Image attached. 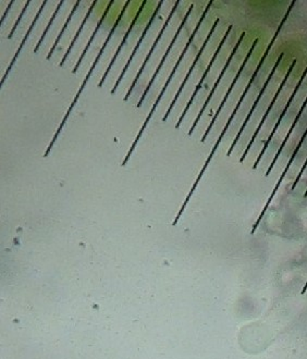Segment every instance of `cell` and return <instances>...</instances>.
<instances>
[{
    "mask_svg": "<svg viewBox=\"0 0 307 359\" xmlns=\"http://www.w3.org/2000/svg\"><path fill=\"white\" fill-rule=\"evenodd\" d=\"M159 1H142L141 7H139V11H137L135 21H133L131 27H130L125 39H123L121 45H120L119 49H118L115 57H114L111 62H110L107 70L105 71V73L100 78L98 88H102L104 84L107 82L110 73L115 70V67H121L122 72V70L127 66V63L129 62L132 55L135 53L142 36L144 34L145 29L149 27L151 18L156 13ZM121 72H120V74H121Z\"/></svg>",
    "mask_w": 307,
    "mask_h": 359,
    "instance_id": "cell-8",
    "label": "cell"
},
{
    "mask_svg": "<svg viewBox=\"0 0 307 359\" xmlns=\"http://www.w3.org/2000/svg\"><path fill=\"white\" fill-rule=\"evenodd\" d=\"M183 4H184L183 1H176V5L173 7L172 11H171L170 15L167 20L166 25L161 29L156 43H155L153 49L147 56L146 60L143 63V66L137 72V76L132 82L127 94L125 95V97H123L125 102L129 100L135 90H141L142 84H145V90H146L149 81L151 80L154 74L156 72L159 63L161 62L163 57L167 54V51H168L173 39L176 36L177 32H178L179 27L182 23L183 19L186 17L188 10L190 9L191 4H189L184 9H182Z\"/></svg>",
    "mask_w": 307,
    "mask_h": 359,
    "instance_id": "cell-2",
    "label": "cell"
},
{
    "mask_svg": "<svg viewBox=\"0 0 307 359\" xmlns=\"http://www.w3.org/2000/svg\"><path fill=\"white\" fill-rule=\"evenodd\" d=\"M259 41V39H254L249 54H247V58L244 60L243 65H242L241 69H240L239 73H238L237 78L234 79L233 83L230 86L227 95L224 96L217 112L214 114V117L212 118V121L208 123L207 128L205 130L202 139H200L202 143H205V141L207 140L208 136L212 132V128L218 123L219 119H221L222 116L227 117L228 114H229L230 117V114H232L234 108L237 106L240 98L242 97V95L245 92V88H247L250 81L253 78L254 73H255L259 61H261V57H263L264 53L266 50L265 47V48H259V50L256 51Z\"/></svg>",
    "mask_w": 307,
    "mask_h": 359,
    "instance_id": "cell-6",
    "label": "cell"
},
{
    "mask_svg": "<svg viewBox=\"0 0 307 359\" xmlns=\"http://www.w3.org/2000/svg\"><path fill=\"white\" fill-rule=\"evenodd\" d=\"M307 98V67L303 70L302 76L299 81L298 86L295 88L290 100H289L282 116L279 119L278 123L275 124L271 132L269 139L266 142L265 145L261 147L259 156L256 158L255 163L253 165V169L259 167L265 154L269 151V156L273 155L275 157V154L278 151L282 142L285 141V136L290 131L291 126L294 123L295 119L298 117L301 108L303 107L305 100Z\"/></svg>",
    "mask_w": 307,
    "mask_h": 359,
    "instance_id": "cell-7",
    "label": "cell"
},
{
    "mask_svg": "<svg viewBox=\"0 0 307 359\" xmlns=\"http://www.w3.org/2000/svg\"><path fill=\"white\" fill-rule=\"evenodd\" d=\"M307 158V130L305 131V133L303 134L302 139L299 142L298 146H296V149L293 151L291 157L289 158L288 163L285 165V170L281 173L280 177H279L278 182L275 184V189H273V192H271V196H269L268 201H267V204L264 207L263 210H261V215H259V218H257V221H256L255 224L253 226V229H252V234L255 233V231L259 228V224H261V220H263L264 215L266 214V211L271 206V202H273V199L275 198V194L278 192V189H280L281 183L283 182V180H285V175H288L289 171H290L291 167H292L293 163H303V165L305 163V161H306ZM303 167V165H302Z\"/></svg>",
    "mask_w": 307,
    "mask_h": 359,
    "instance_id": "cell-13",
    "label": "cell"
},
{
    "mask_svg": "<svg viewBox=\"0 0 307 359\" xmlns=\"http://www.w3.org/2000/svg\"><path fill=\"white\" fill-rule=\"evenodd\" d=\"M296 63H298L296 59L291 62L290 68H289L282 83L279 86L278 92L275 94L273 102H271L266 114H264L263 120L257 126V129L254 132L253 137L250 141L249 145L244 149L243 154L240 158L241 163L245 161V158L249 155L250 151L253 149L255 143L259 144V145H261V144L265 145L275 124L278 123L279 119L282 116L283 111H285V107H287V104H288L295 88L298 86L301 76H302L303 71L298 70L294 72Z\"/></svg>",
    "mask_w": 307,
    "mask_h": 359,
    "instance_id": "cell-5",
    "label": "cell"
},
{
    "mask_svg": "<svg viewBox=\"0 0 307 359\" xmlns=\"http://www.w3.org/2000/svg\"><path fill=\"white\" fill-rule=\"evenodd\" d=\"M125 5V1H110L107 10H106L105 15H104V17L100 20V25H98L93 37L90 39L86 48L84 49L79 60L76 61L74 68H72V73H74V74L78 72L79 69L82 66V63H83L84 59H86V57L93 56L94 59H95V55L94 54L98 55L100 49H102L104 44H105L106 41H107L108 37H109L110 33H111L112 29H114L116 23H117L120 13H121L122 9H123Z\"/></svg>",
    "mask_w": 307,
    "mask_h": 359,
    "instance_id": "cell-10",
    "label": "cell"
},
{
    "mask_svg": "<svg viewBox=\"0 0 307 359\" xmlns=\"http://www.w3.org/2000/svg\"><path fill=\"white\" fill-rule=\"evenodd\" d=\"M110 1H93V5L90 7V11L84 19L83 25H81L78 34L74 37V41L71 43L70 47L66 51V54L61 57L59 66L64 67L69 57L76 54V57L80 58L84 49L88 46L90 39L93 37L100 20L105 15L106 10L109 6ZM76 60V61H78Z\"/></svg>",
    "mask_w": 307,
    "mask_h": 359,
    "instance_id": "cell-11",
    "label": "cell"
},
{
    "mask_svg": "<svg viewBox=\"0 0 307 359\" xmlns=\"http://www.w3.org/2000/svg\"><path fill=\"white\" fill-rule=\"evenodd\" d=\"M305 196H307V189L305 191Z\"/></svg>",
    "mask_w": 307,
    "mask_h": 359,
    "instance_id": "cell-14",
    "label": "cell"
},
{
    "mask_svg": "<svg viewBox=\"0 0 307 359\" xmlns=\"http://www.w3.org/2000/svg\"><path fill=\"white\" fill-rule=\"evenodd\" d=\"M168 4L169 1H159L156 13L151 18V22H149V27L145 29L144 34L142 36L141 41H139V45L135 48V53L132 55L131 59L127 63L125 69L122 70L121 74H120L118 80L116 81L115 84L112 86L111 94H115L117 92L120 84L127 78L128 73H131L132 68H137V74L139 69L143 66V63L146 60L147 56H149V53L153 49L154 45H155L159 34H161V29L166 25L167 20H168L169 15H170L171 11H172L173 7H175L173 6L170 9H168V8L166 9Z\"/></svg>",
    "mask_w": 307,
    "mask_h": 359,
    "instance_id": "cell-9",
    "label": "cell"
},
{
    "mask_svg": "<svg viewBox=\"0 0 307 359\" xmlns=\"http://www.w3.org/2000/svg\"><path fill=\"white\" fill-rule=\"evenodd\" d=\"M247 31L242 32L239 41H238L229 60L227 61V65H226L224 71H222L221 76H219L217 82L214 84L212 93H210L207 100L205 102L204 106H203L198 117L192 122V126H191L190 130H189V135H192L193 132L196 131L198 123L202 121V118L204 117L205 114H207V117L210 118V122L214 117V114L217 112L224 96L227 95L230 86L233 83L234 79L237 78L238 73H239L244 60H245L247 54H249L252 44H253L254 41L252 43H249V41H247Z\"/></svg>",
    "mask_w": 307,
    "mask_h": 359,
    "instance_id": "cell-4",
    "label": "cell"
},
{
    "mask_svg": "<svg viewBox=\"0 0 307 359\" xmlns=\"http://www.w3.org/2000/svg\"><path fill=\"white\" fill-rule=\"evenodd\" d=\"M92 5H93V1H76L58 39L49 49L47 60H49L58 51L64 50V55L66 54L71 43L74 41V37L78 34L81 25H83L84 19H86Z\"/></svg>",
    "mask_w": 307,
    "mask_h": 359,
    "instance_id": "cell-12",
    "label": "cell"
},
{
    "mask_svg": "<svg viewBox=\"0 0 307 359\" xmlns=\"http://www.w3.org/2000/svg\"><path fill=\"white\" fill-rule=\"evenodd\" d=\"M239 39L240 35L233 33V25H230L229 29H228L227 33H226L224 39H222L214 58L210 61L207 70L205 72L200 82L198 83L196 92L193 93L190 100L186 104V108L183 110L182 114H180V117H179L178 121L176 123V129L180 128L182 122L186 120L190 110L198 109V116L203 106H204L205 102H206L210 93H212L214 84L217 82L219 76H221L222 71H224V67L227 65V61L229 60L232 51H233L234 47L237 45Z\"/></svg>",
    "mask_w": 307,
    "mask_h": 359,
    "instance_id": "cell-3",
    "label": "cell"
},
{
    "mask_svg": "<svg viewBox=\"0 0 307 359\" xmlns=\"http://www.w3.org/2000/svg\"><path fill=\"white\" fill-rule=\"evenodd\" d=\"M200 3L198 4V8L200 7ZM207 5L208 4H204V6L200 10L196 8V13H193L196 10V3L191 4L190 9L188 10L186 17L183 19L182 23H181L178 32H177L176 36L173 39L172 43H171L170 47L167 51V54L165 55L163 60L159 63L158 68H157L156 72L154 74L151 80L149 81L146 90L139 97L137 107L139 108L142 104H144L153 88L157 90L161 84V88L165 86V83L168 80L173 68L176 67L177 62L180 59L181 55L183 54V51L186 50V45H188L193 33L196 31V25H198V21H200V17L204 13Z\"/></svg>",
    "mask_w": 307,
    "mask_h": 359,
    "instance_id": "cell-1",
    "label": "cell"
}]
</instances>
